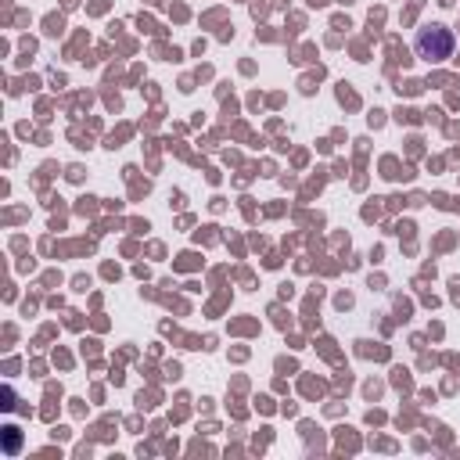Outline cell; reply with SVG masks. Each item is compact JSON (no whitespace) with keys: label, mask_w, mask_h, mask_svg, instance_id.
I'll list each match as a JSON object with an SVG mask.
<instances>
[{"label":"cell","mask_w":460,"mask_h":460,"mask_svg":"<svg viewBox=\"0 0 460 460\" xmlns=\"http://www.w3.org/2000/svg\"><path fill=\"white\" fill-rule=\"evenodd\" d=\"M413 47H417V54H420L424 61H442V58L453 54V32H449L446 25H438V22H431V25H424V29L417 32Z\"/></svg>","instance_id":"1"}]
</instances>
